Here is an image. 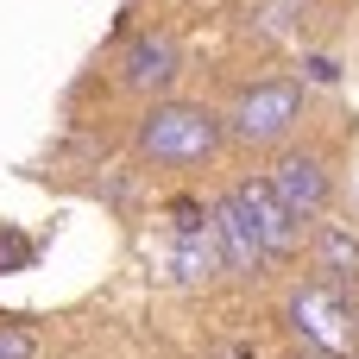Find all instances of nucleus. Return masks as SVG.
Segmentation results:
<instances>
[{"label":"nucleus","instance_id":"nucleus-1","mask_svg":"<svg viewBox=\"0 0 359 359\" xmlns=\"http://www.w3.org/2000/svg\"><path fill=\"white\" fill-rule=\"evenodd\" d=\"M227 126L208 114V107H189V101H158L145 120H139V151L151 164H170V170H189V164H208L221 151Z\"/></svg>","mask_w":359,"mask_h":359},{"label":"nucleus","instance_id":"nucleus-2","mask_svg":"<svg viewBox=\"0 0 359 359\" xmlns=\"http://www.w3.org/2000/svg\"><path fill=\"white\" fill-rule=\"evenodd\" d=\"M297 120H303V82L271 76V82L240 88V101H233V114H227V133H233L240 145H278Z\"/></svg>","mask_w":359,"mask_h":359},{"label":"nucleus","instance_id":"nucleus-3","mask_svg":"<svg viewBox=\"0 0 359 359\" xmlns=\"http://www.w3.org/2000/svg\"><path fill=\"white\" fill-rule=\"evenodd\" d=\"M290 328H297V341H309V353H353V309H347V297L334 290V284H303V290H290Z\"/></svg>","mask_w":359,"mask_h":359},{"label":"nucleus","instance_id":"nucleus-4","mask_svg":"<svg viewBox=\"0 0 359 359\" xmlns=\"http://www.w3.org/2000/svg\"><path fill=\"white\" fill-rule=\"evenodd\" d=\"M177 76H183V50H177L170 32H139V38H126V50H120V82H126L133 95H164Z\"/></svg>","mask_w":359,"mask_h":359},{"label":"nucleus","instance_id":"nucleus-5","mask_svg":"<svg viewBox=\"0 0 359 359\" xmlns=\"http://www.w3.org/2000/svg\"><path fill=\"white\" fill-rule=\"evenodd\" d=\"M208 233H215L221 271H233V278H259V271H265V240L252 233V221H246V208L233 202V189L208 208Z\"/></svg>","mask_w":359,"mask_h":359},{"label":"nucleus","instance_id":"nucleus-6","mask_svg":"<svg viewBox=\"0 0 359 359\" xmlns=\"http://www.w3.org/2000/svg\"><path fill=\"white\" fill-rule=\"evenodd\" d=\"M271 196L303 221V215H322L328 208V164L316 158V151H284L278 164H271Z\"/></svg>","mask_w":359,"mask_h":359},{"label":"nucleus","instance_id":"nucleus-7","mask_svg":"<svg viewBox=\"0 0 359 359\" xmlns=\"http://www.w3.org/2000/svg\"><path fill=\"white\" fill-rule=\"evenodd\" d=\"M233 202L246 208L252 233L265 240V259H290V252H297V215L271 196V183H240V189H233Z\"/></svg>","mask_w":359,"mask_h":359},{"label":"nucleus","instance_id":"nucleus-8","mask_svg":"<svg viewBox=\"0 0 359 359\" xmlns=\"http://www.w3.org/2000/svg\"><path fill=\"white\" fill-rule=\"evenodd\" d=\"M316 271H322V284H334V290L359 284V240L341 221H328V227L316 233Z\"/></svg>","mask_w":359,"mask_h":359},{"label":"nucleus","instance_id":"nucleus-9","mask_svg":"<svg viewBox=\"0 0 359 359\" xmlns=\"http://www.w3.org/2000/svg\"><path fill=\"white\" fill-rule=\"evenodd\" d=\"M221 271L215 233H170V284H208Z\"/></svg>","mask_w":359,"mask_h":359},{"label":"nucleus","instance_id":"nucleus-10","mask_svg":"<svg viewBox=\"0 0 359 359\" xmlns=\"http://www.w3.org/2000/svg\"><path fill=\"white\" fill-rule=\"evenodd\" d=\"M309 13V0H265L259 13H252V32H265V38H278V32H290L297 19Z\"/></svg>","mask_w":359,"mask_h":359},{"label":"nucleus","instance_id":"nucleus-11","mask_svg":"<svg viewBox=\"0 0 359 359\" xmlns=\"http://www.w3.org/2000/svg\"><path fill=\"white\" fill-rule=\"evenodd\" d=\"M170 233H208V208L189 202V196H177L170 202Z\"/></svg>","mask_w":359,"mask_h":359},{"label":"nucleus","instance_id":"nucleus-12","mask_svg":"<svg viewBox=\"0 0 359 359\" xmlns=\"http://www.w3.org/2000/svg\"><path fill=\"white\" fill-rule=\"evenodd\" d=\"M32 259H38V246H32L25 233H13V227H6V233H0V271H25Z\"/></svg>","mask_w":359,"mask_h":359},{"label":"nucleus","instance_id":"nucleus-13","mask_svg":"<svg viewBox=\"0 0 359 359\" xmlns=\"http://www.w3.org/2000/svg\"><path fill=\"white\" fill-rule=\"evenodd\" d=\"M32 353H38V334L19 322H0V359H32Z\"/></svg>","mask_w":359,"mask_h":359},{"label":"nucleus","instance_id":"nucleus-14","mask_svg":"<svg viewBox=\"0 0 359 359\" xmlns=\"http://www.w3.org/2000/svg\"><path fill=\"white\" fill-rule=\"evenodd\" d=\"M309 76H316V82H334L341 69H334V57H309Z\"/></svg>","mask_w":359,"mask_h":359}]
</instances>
